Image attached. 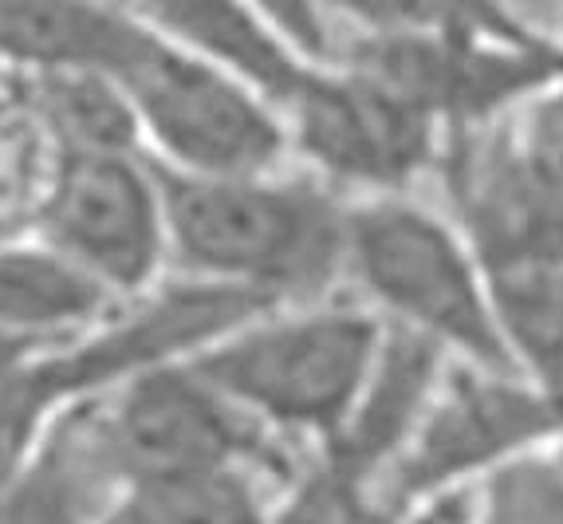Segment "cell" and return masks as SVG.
<instances>
[{
	"instance_id": "obj_6",
	"label": "cell",
	"mask_w": 563,
	"mask_h": 524,
	"mask_svg": "<svg viewBox=\"0 0 563 524\" xmlns=\"http://www.w3.org/2000/svg\"><path fill=\"white\" fill-rule=\"evenodd\" d=\"M99 434L122 481L249 466L288 485L311 449L291 446L201 379L186 359L142 367L95 394Z\"/></svg>"
},
{
	"instance_id": "obj_18",
	"label": "cell",
	"mask_w": 563,
	"mask_h": 524,
	"mask_svg": "<svg viewBox=\"0 0 563 524\" xmlns=\"http://www.w3.org/2000/svg\"><path fill=\"white\" fill-rule=\"evenodd\" d=\"M339 36H497L548 40L525 29L500 0H320ZM560 44V40H555Z\"/></svg>"
},
{
	"instance_id": "obj_21",
	"label": "cell",
	"mask_w": 563,
	"mask_h": 524,
	"mask_svg": "<svg viewBox=\"0 0 563 524\" xmlns=\"http://www.w3.org/2000/svg\"><path fill=\"white\" fill-rule=\"evenodd\" d=\"M508 134L540 174L563 186V75L508 111Z\"/></svg>"
},
{
	"instance_id": "obj_2",
	"label": "cell",
	"mask_w": 563,
	"mask_h": 524,
	"mask_svg": "<svg viewBox=\"0 0 563 524\" xmlns=\"http://www.w3.org/2000/svg\"><path fill=\"white\" fill-rule=\"evenodd\" d=\"M383 328L366 304L331 292L244 319L186 363L256 426L316 449L347 422L375 367Z\"/></svg>"
},
{
	"instance_id": "obj_8",
	"label": "cell",
	"mask_w": 563,
	"mask_h": 524,
	"mask_svg": "<svg viewBox=\"0 0 563 524\" xmlns=\"http://www.w3.org/2000/svg\"><path fill=\"white\" fill-rule=\"evenodd\" d=\"M29 233L91 272L122 304L169 276L162 182L142 150L59 159Z\"/></svg>"
},
{
	"instance_id": "obj_19",
	"label": "cell",
	"mask_w": 563,
	"mask_h": 524,
	"mask_svg": "<svg viewBox=\"0 0 563 524\" xmlns=\"http://www.w3.org/2000/svg\"><path fill=\"white\" fill-rule=\"evenodd\" d=\"M473 524H563V441L532 449L473 485Z\"/></svg>"
},
{
	"instance_id": "obj_16",
	"label": "cell",
	"mask_w": 563,
	"mask_h": 524,
	"mask_svg": "<svg viewBox=\"0 0 563 524\" xmlns=\"http://www.w3.org/2000/svg\"><path fill=\"white\" fill-rule=\"evenodd\" d=\"M280 489L249 466L134 478L114 489L91 524H264Z\"/></svg>"
},
{
	"instance_id": "obj_25",
	"label": "cell",
	"mask_w": 563,
	"mask_h": 524,
	"mask_svg": "<svg viewBox=\"0 0 563 524\" xmlns=\"http://www.w3.org/2000/svg\"><path fill=\"white\" fill-rule=\"evenodd\" d=\"M122 4H126V0H122Z\"/></svg>"
},
{
	"instance_id": "obj_7",
	"label": "cell",
	"mask_w": 563,
	"mask_h": 524,
	"mask_svg": "<svg viewBox=\"0 0 563 524\" xmlns=\"http://www.w3.org/2000/svg\"><path fill=\"white\" fill-rule=\"evenodd\" d=\"M280 114L291 162L347 201L418 194L445 134L402 95L343 64L308 67Z\"/></svg>"
},
{
	"instance_id": "obj_20",
	"label": "cell",
	"mask_w": 563,
	"mask_h": 524,
	"mask_svg": "<svg viewBox=\"0 0 563 524\" xmlns=\"http://www.w3.org/2000/svg\"><path fill=\"white\" fill-rule=\"evenodd\" d=\"M351 501H355V493L347 489V481L331 473L320 461V454L311 449L300 473L273 496L264 524H347Z\"/></svg>"
},
{
	"instance_id": "obj_24",
	"label": "cell",
	"mask_w": 563,
	"mask_h": 524,
	"mask_svg": "<svg viewBox=\"0 0 563 524\" xmlns=\"http://www.w3.org/2000/svg\"><path fill=\"white\" fill-rule=\"evenodd\" d=\"M555 4V17H560V32H563V0H552Z\"/></svg>"
},
{
	"instance_id": "obj_17",
	"label": "cell",
	"mask_w": 563,
	"mask_h": 524,
	"mask_svg": "<svg viewBox=\"0 0 563 524\" xmlns=\"http://www.w3.org/2000/svg\"><path fill=\"white\" fill-rule=\"evenodd\" d=\"M20 103L29 107V114L40 122V131L52 139L59 159L142 150L131 95L107 72L20 75Z\"/></svg>"
},
{
	"instance_id": "obj_23",
	"label": "cell",
	"mask_w": 563,
	"mask_h": 524,
	"mask_svg": "<svg viewBox=\"0 0 563 524\" xmlns=\"http://www.w3.org/2000/svg\"><path fill=\"white\" fill-rule=\"evenodd\" d=\"M20 99V72H12L9 64H0V111L12 107Z\"/></svg>"
},
{
	"instance_id": "obj_14",
	"label": "cell",
	"mask_w": 563,
	"mask_h": 524,
	"mask_svg": "<svg viewBox=\"0 0 563 524\" xmlns=\"http://www.w3.org/2000/svg\"><path fill=\"white\" fill-rule=\"evenodd\" d=\"M158 36L217 59L264 91L276 107L291 99L311 64L264 29L244 0H126Z\"/></svg>"
},
{
	"instance_id": "obj_15",
	"label": "cell",
	"mask_w": 563,
	"mask_h": 524,
	"mask_svg": "<svg viewBox=\"0 0 563 524\" xmlns=\"http://www.w3.org/2000/svg\"><path fill=\"white\" fill-rule=\"evenodd\" d=\"M481 272L508 371L563 403V264L517 261Z\"/></svg>"
},
{
	"instance_id": "obj_10",
	"label": "cell",
	"mask_w": 563,
	"mask_h": 524,
	"mask_svg": "<svg viewBox=\"0 0 563 524\" xmlns=\"http://www.w3.org/2000/svg\"><path fill=\"white\" fill-rule=\"evenodd\" d=\"M438 209L457 225L481 269L563 264V186L517 150L505 119L442 134L433 162Z\"/></svg>"
},
{
	"instance_id": "obj_5",
	"label": "cell",
	"mask_w": 563,
	"mask_h": 524,
	"mask_svg": "<svg viewBox=\"0 0 563 524\" xmlns=\"http://www.w3.org/2000/svg\"><path fill=\"white\" fill-rule=\"evenodd\" d=\"M146 159L174 174L233 178L291 162L280 107L249 79L158 36L119 79Z\"/></svg>"
},
{
	"instance_id": "obj_4",
	"label": "cell",
	"mask_w": 563,
	"mask_h": 524,
	"mask_svg": "<svg viewBox=\"0 0 563 524\" xmlns=\"http://www.w3.org/2000/svg\"><path fill=\"white\" fill-rule=\"evenodd\" d=\"M563 441V403L497 367L450 359L398 458L366 489L390 509L473 489L508 461Z\"/></svg>"
},
{
	"instance_id": "obj_1",
	"label": "cell",
	"mask_w": 563,
	"mask_h": 524,
	"mask_svg": "<svg viewBox=\"0 0 563 524\" xmlns=\"http://www.w3.org/2000/svg\"><path fill=\"white\" fill-rule=\"evenodd\" d=\"M169 276L308 304L343 284L347 197L296 162L264 174L198 178L158 166Z\"/></svg>"
},
{
	"instance_id": "obj_11",
	"label": "cell",
	"mask_w": 563,
	"mask_h": 524,
	"mask_svg": "<svg viewBox=\"0 0 563 524\" xmlns=\"http://www.w3.org/2000/svg\"><path fill=\"white\" fill-rule=\"evenodd\" d=\"M450 359L453 356H445L442 347L413 331L390 324L383 328L375 367L366 374L347 422L323 446H316L323 466L347 481L355 496H363L398 458Z\"/></svg>"
},
{
	"instance_id": "obj_12",
	"label": "cell",
	"mask_w": 563,
	"mask_h": 524,
	"mask_svg": "<svg viewBox=\"0 0 563 524\" xmlns=\"http://www.w3.org/2000/svg\"><path fill=\"white\" fill-rule=\"evenodd\" d=\"M158 40L122 0H0V64L12 72H107L114 79Z\"/></svg>"
},
{
	"instance_id": "obj_13",
	"label": "cell",
	"mask_w": 563,
	"mask_h": 524,
	"mask_svg": "<svg viewBox=\"0 0 563 524\" xmlns=\"http://www.w3.org/2000/svg\"><path fill=\"white\" fill-rule=\"evenodd\" d=\"M122 308L91 272L36 233L0 241V331L29 347H59L87 336Z\"/></svg>"
},
{
	"instance_id": "obj_3",
	"label": "cell",
	"mask_w": 563,
	"mask_h": 524,
	"mask_svg": "<svg viewBox=\"0 0 563 524\" xmlns=\"http://www.w3.org/2000/svg\"><path fill=\"white\" fill-rule=\"evenodd\" d=\"M343 284L390 328L430 339L453 359L508 371L477 256L457 225L418 194L351 197Z\"/></svg>"
},
{
	"instance_id": "obj_9",
	"label": "cell",
	"mask_w": 563,
	"mask_h": 524,
	"mask_svg": "<svg viewBox=\"0 0 563 524\" xmlns=\"http://www.w3.org/2000/svg\"><path fill=\"white\" fill-rule=\"evenodd\" d=\"M331 64L371 75L442 131L517 111L563 75V44L497 36H339Z\"/></svg>"
},
{
	"instance_id": "obj_22",
	"label": "cell",
	"mask_w": 563,
	"mask_h": 524,
	"mask_svg": "<svg viewBox=\"0 0 563 524\" xmlns=\"http://www.w3.org/2000/svg\"><path fill=\"white\" fill-rule=\"evenodd\" d=\"M40 351H47V347H29V343H20V339L0 331V383H4L9 374H16L20 367L29 363L32 356H40Z\"/></svg>"
}]
</instances>
